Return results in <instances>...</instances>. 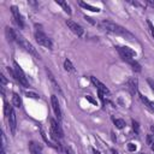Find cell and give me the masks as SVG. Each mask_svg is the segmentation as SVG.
Listing matches in <instances>:
<instances>
[{"label": "cell", "instance_id": "ba28073f", "mask_svg": "<svg viewBox=\"0 0 154 154\" xmlns=\"http://www.w3.org/2000/svg\"><path fill=\"white\" fill-rule=\"evenodd\" d=\"M91 81H92V83L98 88V91L99 92H102V93H104L105 95L106 94H110V91H108V88L104 84V83H101L98 78H95V77L94 76H91Z\"/></svg>", "mask_w": 154, "mask_h": 154}, {"label": "cell", "instance_id": "7c38bea8", "mask_svg": "<svg viewBox=\"0 0 154 154\" xmlns=\"http://www.w3.org/2000/svg\"><path fill=\"white\" fill-rule=\"evenodd\" d=\"M5 35H6V38L10 41V42H14L16 41V37H17V31L14 30L10 27H6L5 28Z\"/></svg>", "mask_w": 154, "mask_h": 154}, {"label": "cell", "instance_id": "1f68e13d", "mask_svg": "<svg viewBox=\"0 0 154 154\" xmlns=\"http://www.w3.org/2000/svg\"><path fill=\"white\" fill-rule=\"evenodd\" d=\"M111 152H112V154H119V153H118L117 150H116V149H113V148L111 149Z\"/></svg>", "mask_w": 154, "mask_h": 154}, {"label": "cell", "instance_id": "ffe728a7", "mask_svg": "<svg viewBox=\"0 0 154 154\" xmlns=\"http://www.w3.org/2000/svg\"><path fill=\"white\" fill-rule=\"evenodd\" d=\"M64 68H65L66 71H73V70H75V69H73V65H72V63H71L69 59H66L65 61H64Z\"/></svg>", "mask_w": 154, "mask_h": 154}, {"label": "cell", "instance_id": "e0dca14e", "mask_svg": "<svg viewBox=\"0 0 154 154\" xmlns=\"http://www.w3.org/2000/svg\"><path fill=\"white\" fill-rule=\"evenodd\" d=\"M57 4H58V5H60V6L64 9V11H65L68 15H71V7L69 6V4H68L66 1H60V0H57Z\"/></svg>", "mask_w": 154, "mask_h": 154}, {"label": "cell", "instance_id": "2e32d148", "mask_svg": "<svg viewBox=\"0 0 154 154\" xmlns=\"http://www.w3.org/2000/svg\"><path fill=\"white\" fill-rule=\"evenodd\" d=\"M12 104L18 108L22 107V99L17 93H14V95H12Z\"/></svg>", "mask_w": 154, "mask_h": 154}, {"label": "cell", "instance_id": "8fae6325", "mask_svg": "<svg viewBox=\"0 0 154 154\" xmlns=\"http://www.w3.org/2000/svg\"><path fill=\"white\" fill-rule=\"evenodd\" d=\"M9 125H10L11 133H12V134H15V133H16V126H17V122H16V113H15V111H12L11 114L9 116Z\"/></svg>", "mask_w": 154, "mask_h": 154}, {"label": "cell", "instance_id": "4dcf8cb0", "mask_svg": "<svg viewBox=\"0 0 154 154\" xmlns=\"http://www.w3.org/2000/svg\"><path fill=\"white\" fill-rule=\"evenodd\" d=\"M92 150H93V153H94V154H100V152H99V150H96L95 148H92Z\"/></svg>", "mask_w": 154, "mask_h": 154}, {"label": "cell", "instance_id": "5bb4252c", "mask_svg": "<svg viewBox=\"0 0 154 154\" xmlns=\"http://www.w3.org/2000/svg\"><path fill=\"white\" fill-rule=\"evenodd\" d=\"M46 71H47V75H48V78H49V81L52 82V84H53V88L56 89V91H58L60 94H63V93H61V89H60L59 84L57 83V81H56V78H54V76L52 75V72H51L49 70H46Z\"/></svg>", "mask_w": 154, "mask_h": 154}, {"label": "cell", "instance_id": "7402d4cb", "mask_svg": "<svg viewBox=\"0 0 154 154\" xmlns=\"http://www.w3.org/2000/svg\"><path fill=\"white\" fill-rule=\"evenodd\" d=\"M147 24H148V27H149V31H150V34H152V36L154 37V27H153L152 22H150V21H147Z\"/></svg>", "mask_w": 154, "mask_h": 154}, {"label": "cell", "instance_id": "f1b7e54d", "mask_svg": "<svg viewBox=\"0 0 154 154\" xmlns=\"http://www.w3.org/2000/svg\"><path fill=\"white\" fill-rule=\"evenodd\" d=\"M148 84L150 86V88H152V91H154V82H153L152 80H148Z\"/></svg>", "mask_w": 154, "mask_h": 154}, {"label": "cell", "instance_id": "4fadbf2b", "mask_svg": "<svg viewBox=\"0 0 154 154\" xmlns=\"http://www.w3.org/2000/svg\"><path fill=\"white\" fill-rule=\"evenodd\" d=\"M122 59L129 64V65L131 66V69H133L135 72H140V71H141V65H140V64H138L136 60H134L133 58H122Z\"/></svg>", "mask_w": 154, "mask_h": 154}, {"label": "cell", "instance_id": "83f0119b", "mask_svg": "<svg viewBox=\"0 0 154 154\" xmlns=\"http://www.w3.org/2000/svg\"><path fill=\"white\" fill-rule=\"evenodd\" d=\"M65 153H66V154H73V150L68 146V147H65Z\"/></svg>", "mask_w": 154, "mask_h": 154}, {"label": "cell", "instance_id": "836d02e7", "mask_svg": "<svg viewBox=\"0 0 154 154\" xmlns=\"http://www.w3.org/2000/svg\"><path fill=\"white\" fill-rule=\"evenodd\" d=\"M150 130H152V131L154 133V126H150Z\"/></svg>", "mask_w": 154, "mask_h": 154}, {"label": "cell", "instance_id": "ac0fdd59", "mask_svg": "<svg viewBox=\"0 0 154 154\" xmlns=\"http://www.w3.org/2000/svg\"><path fill=\"white\" fill-rule=\"evenodd\" d=\"M80 5H81L82 7H84V9L89 10V11H92V12H100V9H99V7H94V6H92V5H89V4H87V3L80 1Z\"/></svg>", "mask_w": 154, "mask_h": 154}, {"label": "cell", "instance_id": "52a82bcc", "mask_svg": "<svg viewBox=\"0 0 154 154\" xmlns=\"http://www.w3.org/2000/svg\"><path fill=\"white\" fill-rule=\"evenodd\" d=\"M11 12H12V16L15 18V22L18 24L19 28H24V22H23V17L19 14V10L17 6H11Z\"/></svg>", "mask_w": 154, "mask_h": 154}, {"label": "cell", "instance_id": "6da1fadb", "mask_svg": "<svg viewBox=\"0 0 154 154\" xmlns=\"http://www.w3.org/2000/svg\"><path fill=\"white\" fill-rule=\"evenodd\" d=\"M101 27L104 28V29H106L107 31H111V33H114V34L123 35V36L129 37V38H133V37H134L125 28L120 27V25L116 24L114 22H111V21H102V22H101Z\"/></svg>", "mask_w": 154, "mask_h": 154}, {"label": "cell", "instance_id": "7a4b0ae2", "mask_svg": "<svg viewBox=\"0 0 154 154\" xmlns=\"http://www.w3.org/2000/svg\"><path fill=\"white\" fill-rule=\"evenodd\" d=\"M16 42L18 43V45H21L25 51H27V52L28 53H30L31 56H34L35 58H40V56H38V53H37V51L35 49V47L29 42V41H27V40H25V38L17 31V37H16Z\"/></svg>", "mask_w": 154, "mask_h": 154}, {"label": "cell", "instance_id": "277c9868", "mask_svg": "<svg viewBox=\"0 0 154 154\" xmlns=\"http://www.w3.org/2000/svg\"><path fill=\"white\" fill-rule=\"evenodd\" d=\"M15 72H16V77H17V81L23 86V87H29V82L25 77V73L23 72V70L19 68V65L17 63H15V68H14Z\"/></svg>", "mask_w": 154, "mask_h": 154}, {"label": "cell", "instance_id": "f546056e", "mask_svg": "<svg viewBox=\"0 0 154 154\" xmlns=\"http://www.w3.org/2000/svg\"><path fill=\"white\" fill-rule=\"evenodd\" d=\"M86 19H87L88 22H91L92 24H96V23H95V22L93 21V18H91V17H88V16H86Z\"/></svg>", "mask_w": 154, "mask_h": 154}, {"label": "cell", "instance_id": "3957f363", "mask_svg": "<svg viewBox=\"0 0 154 154\" xmlns=\"http://www.w3.org/2000/svg\"><path fill=\"white\" fill-rule=\"evenodd\" d=\"M35 40H36V42L38 45L45 46V47H47L49 49H52V47H53V43H52V41H51V38H48L43 34V31H36L35 33Z\"/></svg>", "mask_w": 154, "mask_h": 154}, {"label": "cell", "instance_id": "484cf974", "mask_svg": "<svg viewBox=\"0 0 154 154\" xmlns=\"http://www.w3.org/2000/svg\"><path fill=\"white\" fill-rule=\"evenodd\" d=\"M27 96H28V98H31V99H38V95L35 94V93H27Z\"/></svg>", "mask_w": 154, "mask_h": 154}, {"label": "cell", "instance_id": "603a6c76", "mask_svg": "<svg viewBox=\"0 0 154 154\" xmlns=\"http://www.w3.org/2000/svg\"><path fill=\"white\" fill-rule=\"evenodd\" d=\"M133 129L135 130L136 134H138V123L135 122V120H133Z\"/></svg>", "mask_w": 154, "mask_h": 154}, {"label": "cell", "instance_id": "30bf717a", "mask_svg": "<svg viewBox=\"0 0 154 154\" xmlns=\"http://www.w3.org/2000/svg\"><path fill=\"white\" fill-rule=\"evenodd\" d=\"M128 87H129V91L131 95H135L137 93V89H138V81L136 77H131V78L128 81Z\"/></svg>", "mask_w": 154, "mask_h": 154}, {"label": "cell", "instance_id": "4316f807", "mask_svg": "<svg viewBox=\"0 0 154 154\" xmlns=\"http://www.w3.org/2000/svg\"><path fill=\"white\" fill-rule=\"evenodd\" d=\"M86 99H87L88 101H91L92 104H96V101H95V100H94V99H93L91 95H87V96H86Z\"/></svg>", "mask_w": 154, "mask_h": 154}, {"label": "cell", "instance_id": "cb8c5ba5", "mask_svg": "<svg viewBox=\"0 0 154 154\" xmlns=\"http://www.w3.org/2000/svg\"><path fill=\"white\" fill-rule=\"evenodd\" d=\"M128 149H129L130 152H135L136 150V146L134 143H128Z\"/></svg>", "mask_w": 154, "mask_h": 154}, {"label": "cell", "instance_id": "44dd1931", "mask_svg": "<svg viewBox=\"0 0 154 154\" xmlns=\"http://www.w3.org/2000/svg\"><path fill=\"white\" fill-rule=\"evenodd\" d=\"M12 111H14V110H12V107L10 106V104L5 101V104H4V112H5V116H7V117H9Z\"/></svg>", "mask_w": 154, "mask_h": 154}, {"label": "cell", "instance_id": "e575fe53", "mask_svg": "<svg viewBox=\"0 0 154 154\" xmlns=\"http://www.w3.org/2000/svg\"><path fill=\"white\" fill-rule=\"evenodd\" d=\"M141 154H145V153H141Z\"/></svg>", "mask_w": 154, "mask_h": 154}, {"label": "cell", "instance_id": "8992f818", "mask_svg": "<svg viewBox=\"0 0 154 154\" xmlns=\"http://www.w3.org/2000/svg\"><path fill=\"white\" fill-rule=\"evenodd\" d=\"M118 48V52L120 54L122 58H133V57H136V52L128 46H120V47H117Z\"/></svg>", "mask_w": 154, "mask_h": 154}, {"label": "cell", "instance_id": "9c48e42d", "mask_svg": "<svg viewBox=\"0 0 154 154\" xmlns=\"http://www.w3.org/2000/svg\"><path fill=\"white\" fill-rule=\"evenodd\" d=\"M51 101H52V108L57 116V118L60 120L61 119V110H60V106H59V101H58V98L56 95H52V99H51Z\"/></svg>", "mask_w": 154, "mask_h": 154}, {"label": "cell", "instance_id": "d4e9b609", "mask_svg": "<svg viewBox=\"0 0 154 154\" xmlns=\"http://www.w3.org/2000/svg\"><path fill=\"white\" fill-rule=\"evenodd\" d=\"M0 81H1V86H3V87L7 83V81H6V78H5V76H4V75H0Z\"/></svg>", "mask_w": 154, "mask_h": 154}, {"label": "cell", "instance_id": "d6a6232c", "mask_svg": "<svg viewBox=\"0 0 154 154\" xmlns=\"http://www.w3.org/2000/svg\"><path fill=\"white\" fill-rule=\"evenodd\" d=\"M1 154H5V149L4 148H1Z\"/></svg>", "mask_w": 154, "mask_h": 154}, {"label": "cell", "instance_id": "d6986e66", "mask_svg": "<svg viewBox=\"0 0 154 154\" xmlns=\"http://www.w3.org/2000/svg\"><path fill=\"white\" fill-rule=\"evenodd\" d=\"M113 123H114L116 126L118 128V129H123V128L125 126V122L123 119H114L113 118Z\"/></svg>", "mask_w": 154, "mask_h": 154}, {"label": "cell", "instance_id": "5b68a950", "mask_svg": "<svg viewBox=\"0 0 154 154\" xmlns=\"http://www.w3.org/2000/svg\"><path fill=\"white\" fill-rule=\"evenodd\" d=\"M66 25L69 27V29H70L73 34H76L77 36H80V37L83 36L84 30H83V28L81 27L80 24H77L76 22H73V21H71V19H68V21H66Z\"/></svg>", "mask_w": 154, "mask_h": 154}, {"label": "cell", "instance_id": "9a60e30c", "mask_svg": "<svg viewBox=\"0 0 154 154\" xmlns=\"http://www.w3.org/2000/svg\"><path fill=\"white\" fill-rule=\"evenodd\" d=\"M140 99H141V101H142L143 102V104L150 110V111H153L154 112V102L153 101H150L149 99H147L146 96H143L142 94H140Z\"/></svg>", "mask_w": 154, "mask_h": 154}]
</instances>
